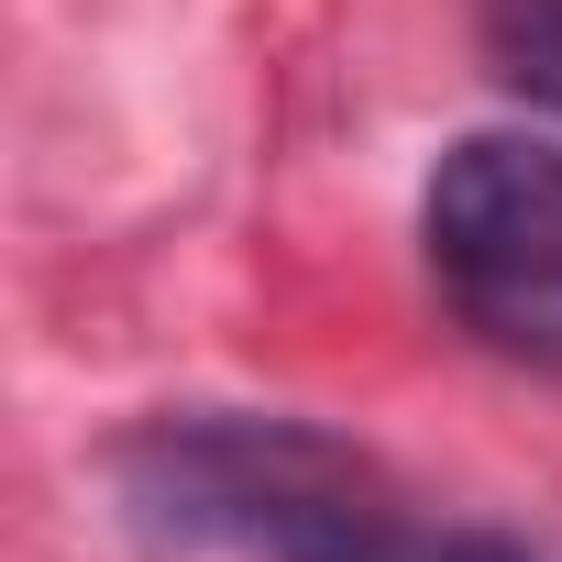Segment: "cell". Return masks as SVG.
<instances>
[{
    "label": "cell",
    "instance_id": "7a4b0ae2",
    "mask_svg": "<svg viewBox=\"0 0 562 562\" xmlns=\"http://www.w3.org/2000/svg\"><path fill=\"white\" fill-rule=\"evenodd\" d=\"M419 243H430V276L474 342L562 364V144L463 133L430 166Z\"/></svg>",
    "mask_w": 562,
    "mask_h": 562
},
{
    "label": "cell",
    "instance_id": "6da1fadb",
    "mask_svg": "<svg viewBox=\"0 0 562 562\" xmlns=\"http://www.w3.org/2000/svg\"><path fill=\"white\" fill-rule=\"evenodd\" d=\"M122 485L155 529L210 551H276V562L386 529L375 474L299 419H166L122 452Z\"/></svg>",
    "mask_w": 562,
    "mask_h": 562
},
{
    "label": "cell",
    "instance_id": "277c9868",
    "mask_svg": "<svg viewBox=\"0 0 562 562\" xmlns=\"http://www.w3.org/2000/svg\"><path fill=\"white\" fill-rule=\"evenodd\" d=\"M310 562H529V551L496 529H364V540H331Z\"/></svg>",
    "mask_w": 562,
    "mask_h": 562
},
{
    "label": "cell",
    "instance_id": "3957f363",
    "mask_svg": "<svg viewBox=\"0 0 562 562\" xmlns=\"http://www.w3.org/2000/svg\"><path fill=\"white\" fill-rule=\"evenodd\" d=\"M485 56L518 100L562 122V0H485Z\"/></svg>",
    "mask_w": 562,
    "mask_h": 562
}]
</instances>
